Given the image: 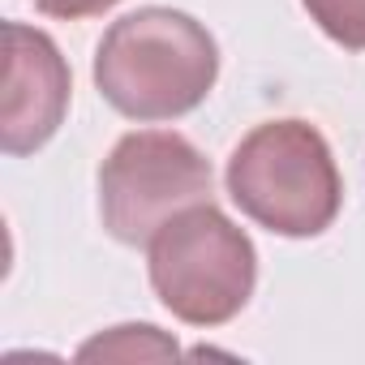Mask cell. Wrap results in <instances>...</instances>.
Segmentation results:
<instances>
[{
    "instance_id": "6da1fadb",
    "label": "cell",
    "mask_w": 365,
    "mask_h": 365,
    "mask_svg": "<svg viewBox=\"0 0 365 365\" xmlns=\"http://www.w3.org/2000/svg\"><path fill=\"white\" fill-rule=\"evenodd\" d=\"M220 78L215 35L180 9L146 5L116 18L95 48V86L129 120H176Z\"/></svg>"
},
{
    "instance_id": "277c9868",
    "label": "cell",
    "mask_w": 365,
    "mask_h": 365,
    "mask_svg": "<svg viewBox=\"0 0 365 365\" xmlns=\"http://www.w3.org/2000/svg\"><path fill=\"white\" fill-rule=\"evenodd\" d=\"M207 198L211 159L176 129H133L99 168V220L120 245H150L176 211Z\"/></svg>"
},
{
    "instance_id": "7a4b0ae2",
    "label": "cell",
    "mask_w": 365,
    "mask_h": 365,
    "mask_svg": "<svg viewBox=\"0 0 365 365\" xmlns=\"http://www.w3.org/2000/svg\"><path fill=\"white\" fill-rule=\"evenodd\" d=\"M224 185L245 220L292 241L322 237L344 207V180L331 142L318 125L292 116L267 120L237 142Z\"/></svg>"
},
{
    "instance_id": "8992f818",
    "label": "cell",
    "mask_w": 365,
    "mask_h": 365,
    "mask_svg": "<svg viewBox=\"0 0 365 365\" xmlns=\"http://www.w3.org/2000/svg\"><path fill=\"white\" fill-rule=\"evenodd\" d=\"M172 356H180V344L150 322L112 327L78 348V361H172Z\"/></svg>"
},
{
    "instance_id": "52a82bcc",
    "label": "cell",
    "mask_w": 365,
    "mask_h": 365,
    "mask_svg": "<svg viewBox=\"0 0 365 365\" xmlns=\"http://www.w3.org/2000/svg\"><path fill=\"white\" fill-rule=\"evenodd\" d=\"M301 5L331 43L365 52V0H301Z\"/></svg>"
},
{
    "instance_id": "ba28073f",
    "label": "cell",
    "mask_w": 365,
    "mask_h": 365,
    "mask_svg": "<svg viewBox=\"0 0 365 365\" xmlns=\"http://www.w3.org/2000/svg\"><path fill=\"white\" fill-rule=\"evenodd\" d=\"M120 0H35V9L48 14V18H61V22H78V18H95V14H108Z\"/></svg>"
},
{
    "instance_id": "5b68a950",
    "label": "cell",
    "mask_w": 365,
    "mask_h": 365,
    "mask_svg": "<svg viewBox=\"0 0 365 365\" xmlns=\"http://www.w3.org/2000/svg\"><path fill=\"white\" fill-rule=\"evenodd\" d=\"M69 65L48 31L5 22V103H0V146L5 155H35L56 138L69 112Z\"/></svg>"
},
{
    "instance_id": "3957f363",
    "label": "cell",
    "mask_w": 365,
    "mask_h": 365,
    "mask_svg": "<svg viewBox=\"0 0 365 365\" xmlns=\"http://www.w3.org/2000/svg\"><path fill=\"white\" fill-rule=\"evenodd\" d=\"M159 305L190 327L232 322L258 284V250L211 198L176 211L146 245Z\"/></svg>"
}]
</instances>
